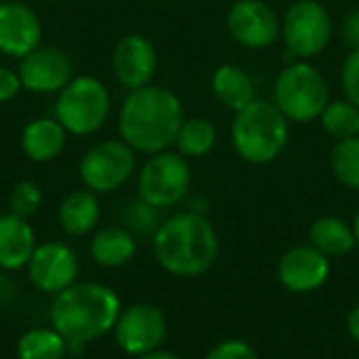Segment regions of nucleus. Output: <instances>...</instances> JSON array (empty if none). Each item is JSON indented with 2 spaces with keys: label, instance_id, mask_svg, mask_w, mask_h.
<instances>
[{
  "label": "nucleus",
  "instance_id": "nucleus-1",
  "mask_svg": "<svg viewBox=\"0 0 359 359\" xmlns=\"http://www.w3.org/2000/svg\"><path fill=\"white\" fill-rule=\"evenodd\" d=\"M183 120L179 95L166 86L147 84L128 90L118 114V133L137 154L154 156L175 145Z\"/></svg>",
  "mask_w": 359,
  "mask_h": 359
},
{
  "label": "nucleus",
  "instance_id": "nucleus-2",
  "mask_svg": "<svg viewBox=\"0 0 359 359\" xmlns=\"http://www.w3.org/2000/svg\"><path fill=\"white\" fill-rule=\"evenodd\" d=\"M122 313L116 290L97 282H82L55 294L48 311L50 326L65 337L72 347H84L114 332Z\"/></svg>",
  "mask_w": 359,
  "mask_h": 359
},
{
  "label": "nucleus",
  "instance_id": "nucleus-3",
  "mask_svg": "<svg viewBox=\"0 0 359 359\" xmlns=\"http://www.w3.org/2000/svg\"><path fill=\"white\" fill-rule=\"evenodd\" d=\"M154 252L164 271L177 278H198L219 259V236L200 212L166 219L154 233Z\"/></svg>",
  "mask_w": 359,
  "mask_h": 359
},
{
  "label": "nucleus",
  "instance_id": "nucleus-4",
  "mask_svg": "<svg viewBox=\"0 0 359 359\" xmlns=\"http://www.w3.org/2000/svg\"><path fill=\"white\" fill-rule=\"evenodd\" d=\"M290 141V122L273 101H252L231 122L233 151L248 164H269Z\"/></svg>",
  "mask_w": 359,
  "mask_h": 359
},
{
  "label": "nucleus",
  "instance_id": "nucleus-5",
  "mask_svg": "<svg viewBox=\"0 0 359 359\" xmlns=\"http://www.w3.org/2000/svg\"><path fill=\"white\" fill-rule=\"evenodd\" d=\"M273 103L288 122L307 124L320 120L330 103V86L324 74L309 61L288 63L276 78Z\"/></svg>",
  "mask_w": 359,
  "mask_h": 359
},
{
  "label": "nucleus",
  "instance_id": "nucleus-6",
  "mask_svg": "<svg viewBox=\"0 0 359 359\" xmlns=\"http://www.w3.org/2000/svg\"><path fill=\"white\" fill-rule=\"evenodd\" d=\"M111 111L107 86L95 76H76L59 93L55 101V118L74 137H88L101 130Z\"/></svg>",
  "mask_w": 359,
  "mask_h": 359
},
{
  "label": "nucleus",
  "instance_id": "nucleus-7",
  "mask_svg": "<svg viewBox=\"0 0 359 359\" xmlns=\"http://www.w3.org/2000/svg\"><path fill=\"white\" fill-rule=\"evenodd\" d=\"M191 185V168L179 151H158L145 160L137 175L139 198L158 210L177 206L185 200Z\"/></svg>",
  "mask_w": 359,
  "mask_h": 359
},
{
  "label": "nucleus",
  "instance_id": "nucleus-8",
  "mask_svg": "<svg viewBox=\"0 0 359 359\" xmlns=\"http://www.w3.org/2000/svg\"><path fill=\"white\" fill-rule=\"evenodd\" d=\"M332 17L320 0H297L282 17L280 38L286 50L303 61H309L326 50L332 40Z\"/></svg>",
  "mask_w": 359,
  "mask_h": 359
},
{
  "label": "nucleus",
  "instance_id": "nucleus-9",
  "mask_svg": "<svg viewBox=\"0 0 359 359\" xmlns=\"http://www.w3.org/2000/svg\"><path fill=\"white\" fill-rule=\"evenodd\" d=\"M137 170V151L122 139L95 143L80 160L78 175L86 189L111 194L126 185Z\"/></svg>",
  "mask_w": 359,
  "mask_h": 359
},
{
  "label": "nucleus",
  "instance_id": "nucleus-10",
  "mask_svg": "<svg viewBox=\"0 0 359 359\" xmlns=\"http://www.w3.org/2000/svg\"><path fill=\"white\" fill-rule=\"evenodd\" d=\"M166 334H168L166 316L162 313V309L149 303H137L122 309L114 328L116 345L120 347L122 353L130 358H139L160 349Z\"/></svg>",
  "mask_w": 359,
  "mask_h": 359
},
{
  "label": "nucleus",
  "instance_id": "nucleus-11",
  "mask_svg": "<svg viewBox=\"0 0 359 359\" xmlns=\"http://www.w3.org/2000/svg\"><path fill=\"white\" fill-rule=\"evenodd\" d=\"M231 38L252 50L269 48L282 34V19L265 0H236L225 17Z\"/></svg>",
  "mask_w": 359,
  "mask_h": 359
},
{
  "label": "nucleus",
  "instance_id": "nucleus-12",
  "mask_svg": "<svg viewBox=\"0 0 359 359\" xmlns=\"http://www.w3.org/2000/svg\"><path fill=\"white\" fill-rule=\"evenodd\" d=\"M25 269L36 290L55 297L76 284L80 265L76 252L67 244L44 242L36 246Z\"/></svg>",
  "mask_w": 359,
  "mask_h": 359
},
{
  "label": "nucleus",
  "instance_id": "nucleus-13",
  "mask_svg": "<svg viewBox=\"0 0 359 359\" xmlns=\"http://www.w3.org/2000/svg\"><path fill=\"white\" fill-rule=\"evenodd\" d=\"M21 86L34 95L59 93L74 76V63L65 50L59 46H38L25 55L19 63Z\"/></svg>",
  "mask_w": 359,
  "mask_h": 359
},
{
  "label": "nucleus",
  "instance_id": "nucleus-14",
  "mask_svg": "<svg viewBox=\"0 0 359 359\" xmlns=\"http://www.w3.org/2000/svg\"><path fill=\"white\" fill-rule=\"evenodd\" d=\"M111 67L118 82L128 90L151 84L158 72V53L154 42L143 34H126L114 48Z\"/></svg>",
  "mask_w": 359,
  "mask_h": 359
},
{
  "label": "nucleus",
  "instance_id": "nucleus-15",
  "mask_svg": "<svg viewBox=\"0 0 359 359\" xmlns=\"http://www.w3.org/2000/svg\"><path fill=\"white\" fill-rule=\"evenodd\" d=\"M330 276V259L311 244L290 248L278 263L282 286L294 294H307L326 284Z\"/></svg>",
  "mask_w": 359,
  "mask_h": 359
},
{
  "label": "nucleus",
  "instance_id": "nucleus-16",
  "mask_svg": "<svg viewBox=\"0 0 359 359\" xmlns=\"http://www.w3.org/2000/svg\"><path fill=\"white\" fill-rule=\"evenodd\" d=\"M42 23L36 11L23 2L0 4V53L23 59L40 46Z\"/></svg>",
  "mask_w": 359,
  "mask_h": 359
},
{
  "label": "nucleus",
  "instance_id": "nucleus-17",
  "mask_svg": "<svg viewBox=\"0 0 359 359\" xmlns=\"http://www.w3.org/2000/svg\"><path fill=\"white\" fill-rule=\"evenodd\" d=\"M36 246V233L27 219H21L13 212L0 215V269H23Z\"/></svg>",
  "mask_w": 359,
  "mask_h": 359
},
{
  "label": "nucleus",
  "instance_id": "nucleus-18",
  "mask_svg": "<svg viewBox=\"0 0 359 359\" xmlns=\"http://www.w3.org/2000/svg\"><path fill=\"white\" fill-rule=\"evenodd\" d=\"M67 141V130L57 118H36L25 124L21 133V151L32 162H50L55 160Z\"/></svg>",
  "mask_w": 359,
  "mask_h": 359
},
{
  "label": "nucleus",
  "instance_id": "nucleus-19",
  "mask_svg": "<svg viewBox=\"0 0 359 359\" xmlns=\"http://www.w3.org/2000/svg\"><path fill=\"white\" fill-rule=\"evenodd\" d=\"M210 88L217 101L229 111L238 114L257 101V90L252 78L236 63H221L210 78Z\"/></svg>",
  "mask_w": 359,
  "mask_h": 359
},
{
  "label": "nucleus",
  "instance_id": "nucleus-20",
  "mask_svg": "<svg viewBox=\"0 0 359 359\" xmlns=\"http://www.w3.org/2000/svg\"><path fill=\"white\" fill-rule=\"evenodd\" d=\"M57 219L61 229L67 236L80 238L90 233L99 219H101V204L95 191L90 189H76L69 196H65L59 204Z\"/></svg>",
  "mask_w": 359,
  "mask_h": 359
},
{
  "label": "nucleus",
  "instance_id": "nucleus-21",
  "mask_svg": "<svg viewBox=\"0 0 359 359\" xmlns=\"http://www.w3.org/2000/svg\"><path fill=\"white\" fill-rule=\"evenodd\" d=\"M137 255V240L124 227H103L90 240V257L107 269L124 267Z\"/></svg>",
  "mask_w": 359,
  "mask_h": 359
},
{
  "label": "nucleus",
  "instance_id": "nucleus-22",
  "mask_svg": "<svg viewBox=\"0 0 359 359\" xmlns=\"http://www.w3.org/2000/svg\"><path fill=\"white\" fill-rule=\"evenodd\" d=\"M309 242L328 259L345 257L358 246L353 227L339 217H320L309 227Z\"/></svg>",
  "mask_w": 359,
  "mask_h": 359
},
{
  "label": "nucleus",
  "instance_id": "nucleus-23",
  "mask_svg": "<svg viewBox=\"0 0 359 359\" xmlns=\"http://www.w3.org/2000/svg\"><path fill=\"white\" fill-rule=\"evenodd\" d=\"M217 139H219L217 126L208 118L194 116V118L183 120L179 135H177V141H175V147L187 160L189 158H204L215 149Z\"/></svg>",
  "mask_w": 359,
  "mask_h": 359
},
{
  "label": "nucleus",
  "instance_id": "nucleus-24",
  "mask_svg": "<svg viewBox=\"0 0 359 359\" xmlns=\"http://www.w3.org/2000/svg\"><path fill=\"white\" fill-rule=\"evenodd\" d=\"M69 343L61 332L50 328H34L17 341V359H65Z\"/></svg>",
  "mask_w": 359,
  "mask_h": 359
},
{
  "label": "nucleus",
  "instance_id": "nucleus-25",
  "mask_svg": "<svg viewBox=\"0 0 359 359\" xmlns=\"http://www.w3.org/2000/svg\"><path fill=\"white\" fill-rule=\"evenodd\" d=\"M322 128L337 141L359 137V107L347 99L330 101L320 116Z\"/></svg>",
  "mask_w": 359,
  "mask_h": 359
},
{
  "label": "nucleus",
  "instance_id": "nucleus-26",
  "mask_svg": "<svg viewBox=\"0 0 359 359\" xmlns=\"http://www.w3.org/2000/svg\"><path fill=\"white\" fill-rule=\"evenodd\" d=\"M332 172L341 185L359 189V137L337 141L330 156Z\"/></svg>",
  "mask_w": 359,
  "mask_h": 359
},
{
  "label": "nucleus",
  "instance_id": "nucleus-27",
  "mask_svg": "<svg viewBox=\"0 0 359 359\" xmlns=\"http://www.w3.org/2000/svg\"><path fill=\"white\" fill-rule=\"evenodd\" d=\"M42 206V189L34 181H19L8 194V212L29 219Z\"/></svg>",
  "mask_w": 359,
  "mask_h": 359
},
{
  "label": "nucleus",
  "instance_id": "nucleus-28",
  "mask_svg": "<svg viewBox=\"0 0 359 359\" xmlns=\"http://www.w3.org/2000/svg\"><path fill=\"white\" fill-rule=\"evenodd\" d=\"M128 225L139 231V233H156L160 223V210L154 208L151 204L143 202L141 198H137L130 206H128Z\"/></svg>",
  "mask_w": 359,
  "mask_h": 359
},
{
  "label": "nucleus",
  "instance_id": "nucleus-29",
  "mask_svg": "<svg viewBox=\"0 0 359 359\" xmlns=\"http://www.w3.org/2000/svg\"><path fill=\"white\" fill-rule=\"evenodd\" d=\"M341 84L345 99L359 107V48H353L341 67Z\"/></svg>",
  "mask_w": 359,
  "mask_h": 359
},
{
  "label": "nucleus",
  "instance_id": "nucleus-30",
  "mask_svg": "<svg viewBox=\"0 0 359 359\" xmlns=\"http://www.w3.org/2000/svg\"><path fill=\"white\" fill-rule=\"evenodd\" d=\"M204 359H259V355L248 343L229 339V341L215 345Z\"/></svg>",
  "mask_w": 359,
  "mask_h": 359
},
{
  "label": "nucleus",
  "instance_id": "nucleus-31",
  "mask_svg": "<svg viewBox=\"0 0 359 359\" xmlns=\"http://www.w3.org/2000/svg\"><path fill=\"white\" fill-rule=\"evenodd\" d=\"M21 80L19 74L11 67L0 65V103H8L11 99H15L21 90Z\"/></svg>",
  "mask_w": 359,
  "mask_h": 359
},
{
  "label": "nucleus",
  "instance_id": "nucleus-32",
  "mask_svg": "<svg viewBox=\"0 0 359 359\" xmlns=\"http://www.w3.org/2000/svg\"><path fill=\"white\" fill-rule=\"evenodd\" d=\"M341 38L351 50L359 48V8L349 11L345 15V19L341 23Z\"/></svg>",
  "mask_w": 359,
  "mask_h": 359
},
{
  "label": "nucleus",
  "instance_id": "nucleus-33",
  "mask_svg": "<svg viewBox=\"0 0 359 359\" xmlns=\"http://www.w3.org/2000/svg\"><path fill=\"white\" fill-rule=\"evenodd\" d=\"M347 330H349L351 339L359 343V305H355V307L349 311V318H347Z\"/></svg>",
  "mask_w": 359,
  "mask_h": 359
},
{
  "label": "nucleus",
  "instance_id": "nucleus-34",
  "mask_svg": "<svg viewBox=\"0 0 359 359\" xmlns=\"http://www.w3.org/2000/svg\"><path fill=\"white\" fill-rule=\"evenodd\" d=\"M133 359H179V358H177V355H172V353H168V351L156 349V351H149V353H145V355H139V358H133Z\"/></svg>",
  "mask_w": 359,
  "mask_h": 359
},
{
  "label": "nucleus",
  "instance_id": "nucleus-35",
  "mask_svg": "<svg viewBox=\"0 0 359 359\" xmlns=\"http://www.w3.org/2000/svg\"><path fill=\"white\" fill-rule=\"evenodd\" d=\"M353 233H355V242H358V246H359V210H358V215H355V219H353Z\"/></svg>",
  "mask_w": 359,
  "mask_h": 359
}]
</instances>
